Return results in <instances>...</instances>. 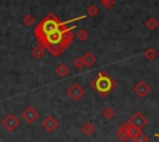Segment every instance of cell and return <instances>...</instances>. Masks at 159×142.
<instances>
[{
  "label": "cell",
  "instance_id": "6da1fadb",
  "mask_svg": "<svg viewBox=\"0 0 159 142\" xmlns=\"http://www.w3.org/2000/svg\"><path fill=\"white\" fill-rule=\"evenodd\" d=\"M61 26H62V22H60L58 19H57L53 14H50V15H47V16L36 26V28H35V36H36V38L39 40V38L43 37L45 35H47V33H51V32H53V31L60 30Z\"/></svg>",
  "mask_w": 159,
  "mask_h": 142
},
{
  "label": "cell",
  "instance_id": "7a4b0ae2",
  "mask_svg": "<svg viewBox=\"0 0 159 142\" xmlns=\"http://www.w3.org/2000/svg\"><path fill=\"white\" fill-rule=\"evenodd\" d=\"M92 86L102 95V96H106L109 91H112L116 86V83L114 80L107 75L106 73H98V77L92 81Z\"/></svg>",
  "mask_w": 159,
  "mask_h": 142
},
{
  "label": "cell",
  "instance_id": "3957f363",
  "mask_svg": "<svg viewBox=\"0 0 159 142\" xmlns=\"http://www.w3.org/2000/svg\"><path fill=\"white\" fill-rule=\"evenodd\" d=\"M1 125L6 131H15L19 126H20V120L14 115V114H7L2 120H1Z\"/></svg>",
  "mask_w": 159,
  "mask_h": 142
},
{
  "label": "cell",
  "instance_id": "277c9868",
  "mask_svg": "<svg viewBox=\"0 0 159 142\" xmlns=\"http://www.w3.org/2000/svg\"><path fill=\"white\" fill-rule=\"evenodd\" d=\"M20 116H21V119H22L26 123L31 125V123H34V122L39 119V112H37V110H36L34 106L29 105V106H26V107L22 110V112H21Z\"/></svg>",
  "mask_w": 159,
  "mask_h": 142
},
{
  "label": "cell",
  "instance_id": "5b68a950",
  "mask_svg": "<svg viewBox=\"0 0 159 142\" xmlns=\"http://www.w3.org/2000/svg\"><path fill=\"white\" fill-rule=\"evenodd\" d=\"M67 95H68L72 100L77 101V100H80V99L84 95V89H83L80 84L73 83V84L70 85V88L67 89Z\"/></svg>",
  "mask_w": 159,
  "mask_h": 142
},
{
  "label": "cell",
  "instance_id": "8992f818",
  "mask_svg": "<svg viewBox=\"0 0 159 142\" xmlns=\"http://www.w3.org/2000/svg\"><path fill=\"white\" fill-rule=\"evenodd\" d=\"M130 125H133V126H135V127H138V128H143L147 123H148V120H147V117L142 114V112H135V114H133L132 116H130V119H129V121H128Z\"/></svg>",
  "mask_w": 159,
  "mask_h": 142
},
{
  "label": "cell",
  "instance_id": "52a82bcc",
  "mask_svg": "<svg viewBox=\"0 0 159 142\" xmlns=\"http://www.w3.org/2000/svg\"><path fill=\"white\" fill-rule=\"evenodd\" d=\"M58 125H60V122L55 119V116H52V115H48V116H46L43 120H42V122H41V126L43 127V130H46L47 132H53L57 127H58Z\"/></svg>",
  "mask_w": 159,
  "mask_h": 142
},
{
  "label": "cell",
  "instance_id": "ba28073f",
  "mask_svg": "<svg viewBox=\"0 0 159 142\" xmlns=\"http://www.w3.org/2000/svg\"><path fill=\"white\" fill-rule=\"evenodd\" d=\"M133 91H134V94H135L137 96H139V98H145V96L149 94V91H150V86H149L144 80H140V81H138V83L133 86Z\"/></svg>",
  "mask_w": 159,
  "mask_h": 142
},
{
  "label": "cell",
  "instance_id": "9c48e42d",
  "mask_svg": "<svg viewBox=\"0 0 159 142\" xmlns=\"http://www.w3.org/2000/svg\"><path fill=\"white\" fill-rule=\"evenodd\" d=\"M125 131H127L128 138H133V137H135L137 135L142 133V130H140V128H138V127L130 125L129 122H125Z\"/></svg>",
  "mask_w": 159,
  "mask_h": 142
},
{
  "label": "cell",
  "instance_id": "30bf717a",
  "mask_svg": "<svg viewBox=\"0 0 159 142\" xmlns=\"http://www.w3.org/2000/svg\"><path fill=\"white\" fill-rule=\"evenodd\" d=\"M55 72H56V74H57L58 77L65 78V77H67V75H68V73H70V68H68L65 63H61V64H58V65L56 67Z\"/></svg>",
  "mask_w": 159,
  "mask_h": 142
},
{
  "label": "cell",
  "instance_id": "8fae6325",
  "mask_svg": "<svg viewBox=\"0 0 159 142\" xmlns=\"http://www.w3.org/2000/svg\"><path fill=\"white\" fill-rule=\"evenodd\" d=\"M45 51H46V48H45L43 46L37 44V46L32 49V57H34L35 59H41V58L45 56Z\"/></svg>",
  "mask_w": 159,
  "mask_h": 142
},
{
  "label": "cell",
  "instance_id": "7c38bea8",
  "mask_svg": "<svg viewBox=\"0 0 159 142\" xmlns=\"http://www.w3.org/2000/svg\"><path fill=\"white\" fill-rule=\"evenodd\" d=\"M81 131H82L86 136H92V135L94 133L96 128H94V125H93L92 122H86V123H83V125H82Z\"/></svg>",
  "mask_w": 159,
  "mask_h": 142
},
{
  "label": "cell",
  "instance_id": "4fadbf2b",
  "mask_svg": "<svg viewBox=\"0 0 159 142\" xmlns=\"http://www.w3.org/2000/svg\"><path fill=\"white\" fill-rule=\"evenodd\" d=\"M82 59H83L84 67H92L94 64V62H96V57L91 52H87L84 56H82Z\"/></svg>",
  "mask_w": 159,
  "mask_h": 142
},
{
  "label": "cell",
  "instance_id": "5bb4252c",
  "mask_svg": "<svg viewBox=\"0 0 159 142\" xmlns=\"http://www.w3.org/2000/svg\"><path fill=\"white\" fill-rule=\"evenodd\" d=\"M117 137L122 141V142H127L129 138H128V135H127V131H125V122L122 123V126L117 130Z\"/></svg>",
  "mask_w": 159,
  "mask_h": 142
},
{
  "label": "cell",
  "instance_id": "9a60e30c",
  "mask_svg": "<svg viewBox=\"0 0 159 142\" xmlns=\"http://www.w3.org/2000/svg\"><path fill=\"white\" fill-rule=\"evenodd\" d=\"M157 56H158V52H157L153 47H149V48H147V49L144 51V57H145V59H148V61H153Z\"/></svg>",
  "mask_w": 159,
  "mask_h": 142
},
{
  "label": "cell",
  "instance_id": "2e32d148",
  "mask_svg": "<svg viewBox=\"0 0 159 142\" xmlns=\"http://www.w3.org/2000/svg\"><path fill=\"white\" fill-rule=\"evenodd\" d=\"M145 26L148 27V30L154 31V30L158 27V21H157L154 17H149V19L145 21Z\"/></svg>",
  "mask_w": 159,
  "mask_h": 142
},
{
  "label": "cell",
  "instance_id": "e0dca14e",
  "mask_svg": "<svg viewBox=\"0 0 159 142\" xmlns=\"http://www.w3.org/2000/svg\"><path fill=\"white\" fill-rule=\"evenodd\" d=\"M102 116L106 119V120H111V119H113L114 117V111H113V109L112 107H106L103 111H102Z\"/></svg>",
  "mask_w": 159,
  "mask_h": 142
},
{
  "label": "cell",
  "instance_id": "ac0fdd59",
  "mask_svg": "<svg viewBox=\"0 0 159 142\" xmlns=\"http://www.w3.org/2000/svg\"><path fill=\"white\" fill-rule=\"evenodd\" d=\"M22 22H24V25H25V26L30 27V26H32V25L35 23V19H34V16H32V15L27 14V15H25V16L22 17Z\"/></svg>",
  "mask_w": 159,
  "mask_h": 142
},
{
  "label": "cell",
  "instance_id": "d6986e66",
  "mask_svg": "<svg viewBox=\"0 0 159 142\" xmlns=\"http://www.w3.org/2000/svg\"><path fill=\"white\" fill-rule=\"evenodd\" d=\"M130 141H132V142H149L148 137H147L143 132H142V133H139V135H137L135 137L130 138Z\"/></svg>",
  "mask_w": 159,
  "mask_h": 142
},
{
  "label": "cell",
  "instance_id": "ffe728a7",
  "mask_svg": "<svg viewBox=\"0 0 159 142\" xmlns=\"http://www.w3.org/2000/svg\"><path fill=\"white\" fill-rule=\"evenodd\" d=\"M76 36H77V38H78L80 41H86V40L89 37V33H88L86 30H80V31L76 33Z\"/></svg>",
  "mask_w": 159,
  "mask_h": 142
},
{
  "label": "cell",
  "instance_id": "44dd1931",
  "mask_svg": "<svg viewBox=\"0 0 159 142\" xmlns=\"http://www.w3.org/2000/svg\"><path fill=\"white\" fill-rule=\"evenodd\" d=\"M73 65H75V68H76V69H82V68L84 67V63H83L82 57L76 58V59L73 61Z\"/></svg>",
  "mask_w": 159,
  "mask_h": 142
},
{
  "label": "cell",
  "instance_id": "7402d4cb",
  "mask_svg": "<svg viewBox=\"0 0 159 142\" xmlns=\"http://www.w3.org/2000/svg\"><path fill=\"white\" fill-rule=\"evenodd\" d=\"M98 12H99V10H98V7H97L96 5H91V6L87 9V14H88L89 16H96Z\"/></svg>",
  "mask_w": 159,
  "mask_h": 142
},
{
  "label": "cell",
  "instance_id": "603a6c76",
  "mask_svg": "<svg viewBox=\"0 0 159 142\" xmlns=\"http://www.w3.org/2000/svg\"><path fill=\"white\" fill-rule=\"evenodd\" d=\"M107 9H109V7H112L113 5H114V0H99Z\"/></svg>",
  "mask_w": 159,
  "mask_h": 142
}]
</instances>
